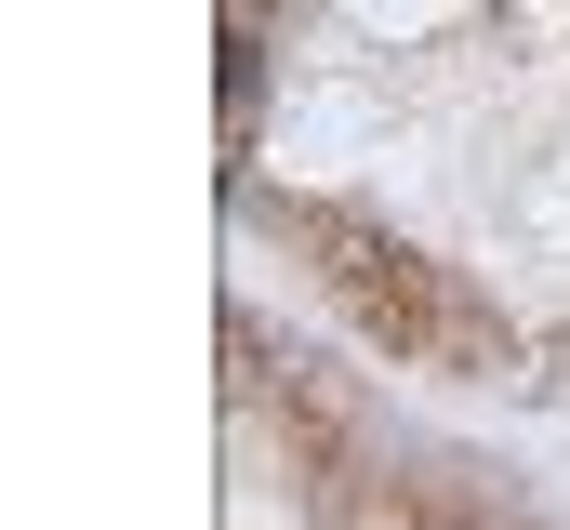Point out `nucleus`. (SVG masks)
<instances>
[{
  "instance_id": "f257e3e1",
  "label": "nucleus",
  "mask_w": 570,
  "mask_h": 530,
  "mask_svg": "<svg viewBox=\"0 0 570 530\" xmlns=\"http://www.w3.org/2000/svg\"><path fill=\"white\" fill-rule=\"evenodd\" d=\"M318 253H332V278H345V305H358L372 345H399V359H478V332L451 318V292H438L425 253H399V239H372L345 213H318Z\"/></svg>"
}]
</instances>
